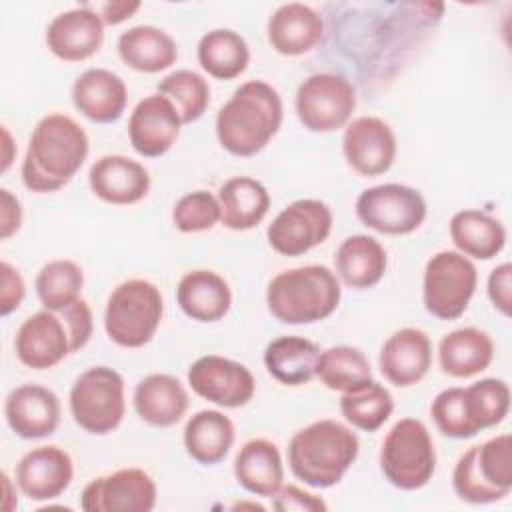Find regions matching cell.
Instances as JSON below:
<instances>
[{
	"instance_id": "cell-1",
	"label": "cell",
	"mask_w": 512,
	"mask_h": 512,
	"mask_svg": "<svg viewBox=\"0 0 512 512\" xmlns=\"http://www.w3.org/2000/svg\"><path fill=\"white\" fill-rule=\"evenodd\" d=\"M84 128L66 114L40 118L30 134L22 162V182L32 192H56L82 168L88 156Z\"/></svg>"
},
{
	"instance_id": "cell-2",
	"label": "cell",
	"mask_w": 512,
	"mask_h": 512,
	"mask_svg": "<svg viewBox=\"0 0 512 512\" xmlns=\"http://www.w3.org/2000/svg\"><path fill=\"white\" fill-rule=\"evenodd\" d=\"M282 116L278 90L264 80H248L234 90L216 114L218 142L234 156H254L276 136Z\"/></svg>"
},
{
	"instance_id": "cell-3",
	"label": "cell",
	"mask_w": 512,
	"mask_h": 512,
	"mask_svg": "<svg viewBox=\"0 0 512 512\" xmlns=\"http://www.w3.org/2000/svg\"><path fill=\"white\" fill-rule=\"evenodd\" d=\"M360 450L356 432L324 418L298 430L288 444L292 474L312 488H330L342 480Z\"/></svg>"
},
{
	"instance_id": "cell-4",
	"label": "cell",
	"mask_w": 512,
	"mask_h": 512,
	"mask_svg": "<svg viewBox=\"0 0 512 512\" xmlns=\"http://www.w3.org/2000/svg\"><path fill=\"white\" fill-rule=\"evenodd\" d=\"M338 276L322 266L308 264L276 274L266 290L272 316L284 324H312L328 318L340 304Z\"/></svg>"
},
{
	"instance_id": "cell-5",
	"label": "cell",
	"mask_w": 512,
	"mask_h": 512,
	"mask_svg": "<svg viewBox=\"0 0 512 512\" xmlns=\"http://www.w3.org/2000/svg\"><path fill=\"white\" fill-rule=\"evenodd\" d=\"M452 486L456 496L470 504H490L506 498L512 490L510 434L470 446L454 466Z\"/></svg>"
},
{
	"instance_id": "cell-6",
	"label": "cell",
	"mask_w": 512,
	"mask_h": 512,
	"mask_svg": "<svg viewBox=\"0 0 512 512\" xmlns=\"http://www.w3.org/2000/svg\"><path fill=\"white\" fill-rule=\"evenodd\" d=\"M162 312L160 288L144 278H130L108 296L104 330L122 348H142L154 338Z\"/></svg>"
},
{
	"instance_id": "cell-7",
	"label": "cell",
	"mask_w": 512,
	"mask_h": 512,
	"mask_svg": "<svg viewBox=\"0 0 512 512\" xmlns=\"http://www.w3.org/2000/svg\"><path fill=\"white\" fill-rule=\"evenodd\" d=\"M380 470L400 490H420L432 480L436 450L420 420L402 418L390 428L380 448Z\"/></svg>"
},
{
	"instance_id": "cell-8",
	"label": "cell",
	"mask_w": 512,
	"mask_h": 512,
	"mask_svg": "<svg viewBox=\"0 0 512 512\" xmlns=\"http://www.w3.org/2000/svg\"><path fill=\"white\" fill-rule=\"evenodd\" d=\"M70 414L90 434H108L124 418V378L110 366H92L70 388Z\"/></svg>"
},
{
	"instance_id": "cell-9",
	"label": "cell",
	"mask_w": 512,
	"mask_h": 512,
	"mask_svg": "<svg viewBox=\"0 0 512 512\" xmlns=\"http://www.w3.org/2000/svg\"><path fill=\"white\" fill-rule=\"evenodd\" d=\"M476 282L478 272L468 256L456 250H442L424 268V308L440 320H456L466 312Z\"/></svg>"
},
{
	"instance_id": "cell-10",
	"label": "cell",
	"mask_w": 512,
	"mask_h": 512,
	"mask_svg": "<svg viewBox=\"0 0 512 512\" xmlns=\"http://www.w3.org/2000/svg\"><path fill=\"white\" fill-rule=\"evenodd\" d=\"M296 114L310 132H334L344 128L356 108L354 86L338 74H310L296 90Z\"/></svg>"
},
{
	"instance_id": "cell-11",
	"label": "cell",
	"mask_w": 512,
	"mask_h": 512,
	"mask_svg": "<svg viewBox=\"0 0 512 512\" xmlns=\"http://www.w3.org/2000/svg\"><path fill=\"white\" fill-rule=\"evenodd\" d=\"M358 220L390 236H404L420 228L426 218L424 196L404 184H380L360 192L356 198Z\"/></svg>"
},
{
	"instance_id": "cell-12",
	"label": "cell",
	"mask_w": 512,
	"mask_h": 512,
	"mask_svg": "<svg viewBox=\"0 0 512 512\" xmlns=\"http://www.w3.org/2000/svg\"><path fill=\"white\" fill-rule=\"evenodd\" d=\"M332 230V210L316 198H302L288 204L268 226L266 236L274 252L302 256L320 246Z\"/></svg>"
},
{
	"instance_id": "cell-13",
	"label": "cell",
	"mask_w": 512,
	"mask_h": 512,
	"mask_svg": "<svg viewBox=\"0 0 512 512\" xmlns=\"http://www.w3.org/2000/svg\"><path fill=\"white\" fill-rule=\"evenodd\" d=\"M156 484L142 468H120L86 484L80 506L88 512H150Z\"/></svg>"
},
{
	"instance_id": "cell-14",
	"label": "cell",
	"mask_w": 512,
	"mask_h": 512,
	"mask_svg": "<svg viewBox=\"0 0 512 512\" xmlns=\"http://www.w3.org/2000/svg\"><path fill=\"white\" fill-rule=\"evenodd\" d=\"M190 388L204 400L222 408H240L254 396L252 372L230 358L208 354L188 368Z\"/></svg>"
},
{
	"instance_id": "cell-15",
	"label": "cell",
	"mask_w": 512,
	"mask_h": 512,
	"mask_svg": "<svg viewBox=\"0 0 512 512\" xmlns=\"http://www.w3.org/2000/svg\"><path fill=\"white\" fill-rule=\"evenodd\" d=\"M18 360L32 370H48L72 354V336L62 312L40 310L28 316L14 338Z\"/></svg>"
},
{
	"instance_id": "cell-16",
	"label": "cell",
	"mask_w": 512,
	"mask_h": 512,
	"mask_svg": "<svg viewBox=\"0 0 512 512\" xmlns=\"http://www.w3.org/2000/svg\"><path fill=\"white\" fill-rule=\"evenodd\" d=\"M342 152L356 174L368 178L380 176L394 164L396 136L382 118L360 116L346 126Z\"/></svg>"
},
{
	"instance_id": "cell-17",
	"label": "cell",
	"mask_w": 512,
	"mask_h": 512,
	"mask_svg": "<svg viewBox=\"0 0 512 512\" xmlns=\"http://www.w3.org/2000/svg\"><path fill=\"white\" fill-rule=\"evenodd\" d=\"M182 118L164 94H150L140 100L128 120L132 148L144 158L164 156L180 136Z\"/></svg>"
},
{
	"instance_id": "cell-18",
	"label": "cell",
	"mask_w": 512,
	"mask_h": 512,
	"mask_svg": "<svg viewBox=\"0 0 512 512\" xmlns=\"http://www.w3.org/2000/svg\"><path fill=\"white\" fill-rule=\"evenodd\" d=\"M4 416L16 436L26 440L46 438L60 424V400L46 386L24 384L6 396Z\"/></svg>"
},
{
	"instance_id": "cell-19",
	"label": "cell",
	"mask_w": 512,
	"mask_h": 512,
	"mask_svg": "<svg viewBox=\"0 0 512 512\" xmlns=\"http://www.w3.org/2000/svg\"><path fill=\"white\" fill-rule=\"evenodd\" d=\"M104 42V22L98 12L78 6L58 14L46 30L48 50L64 62H82L94 56Z\"/></svg>"
},
{
	"instance_id": "cell-20",
	"label": "cell",
	"mask_w": 512,
	"mask_h": 512,
	"mask_svg": "<svg viewBox=\"0 0 512 512\" xmlns=\"http://www.w3.org/2000/svg\"><path fill=\"white\" fill-rule=\"evenodd\" d=\"M72 476V458L60 446H38L26 452L16 466V484L34 502L60 496L70 486Z\"/></svg>"
},
{
	"instance_id": "cell-21",
	"label": "cell",
	"mask_w": 512,
	"mask_h": 512,
	"mask_svg": "<svg viewBox=\"0 0 512 512\" xmlns=\"http://www.w3.org/2000/svg\"><path fill=\"white\" fill-rule=\"evenodd\" d=\"M378 366L384 378L406 388L418 384L432 366V342L420 328H400L382 344Z\"/></svg>"
},
{
	"instance_id": "cell-22",
	"label": "cell",
	"mask_w": 512,
	"mask_h": 512,
	"mask_svg": "<svg viewBox=\"0 0 512 512\" xmlns=\"http://www.w3.org/2000/svg\"><path fill=\"white\" fill-rule=\"evenodd\" d=\"M90 190L104 202L128 206L140 202L150 190L148 170L122 154L98 158L88 172Z\"/></svg>"
},
{
	"instance_id": "cell-23",
	"label": "cell",
	"mask_w": 512,
	"mask_h": 512,
	"mask_svg": "<svg viewBox=\"0 0 512 512\" xmlns=\"http://www.w3.org/2000/svg\"><path fill=\"white\" fill-rule=\"evenodd\" d=\"M72 102L88 120L110 124L126 110L128 90L118 74L106 68H88L72 86Z\"/></svg>"
},
{
	"instance_id": "cell-24",
	"label": "cell",
	"mask_w": 512,
	"mask_h": 512,
	"mask_svg": "<svg viewBox=\"0 0 512 512\" xmlns=\"http://www.w3.org/2000/svg\"><path fill=\"white\" fill-rule=\"evenodd\" d=\"M268 42L282 56L310 52L322 38V16L300 2H288L274 10L268 20Z\"/></svg>"
},
{
	"instance_id": "cell-25",
	"label": "cell",
	"mask_w": 512,
	"mask_h": 512,
	"mask_svg": "<svg viewBox=\"0 0 512 512\" xmlns=\"http://www.w3.org/2000/svg\"><path fill=\"white\" fill-rule=\"evenodd\" d=\"M184 384L170 374H148L134 388V408L138 416L156 428H168L182 420L188 410Z\"/></svg>"
},
{
	"instance_id": "cell-26",
	"label": "cell",
	"mask_w": 512,
	"mask_h": 512,
	"mask_svg": "<svg viewBox=\"0 0 512 512\" xmlns=\"http://www.w3.org/2000/svg\"><path fill=\"white\" fill-rule=\"evenodd\" d=\"M180 310L196 322H218L232 306L228 282L212 270L186 272L176 286Z\"/></svg>"
},
{
	"instance_id": "cell-27",
	"label": "cell",
	"mask_w": 512,
	"mask_h": 512,
	"mask_svg": "<svg viewBox=\"0 0 512 512\" xmlns=\"http://www.w3.org/2000/svg\"><path fill=\"white\" fill-rule=\"evenodd\" d=\"M236 482L250 494L272 498L284 480L280 450L266 438L248 440L234 460Z\"/></svg>"
},
{
	"instance_id": "cell-28",
	"label": "cell",
	"mask_w": 512,
	"mask_h": 512,
	"mask_svg": "<svg viewBox=\"0 0 512 512\" xmlns=\"http://www.w3.org/2000/svg\"><path fill=\"white\" fill-rule=\"evenodd\" d=\"M494 358V342L480 328H458L446 334L438 344V360L444 374L452 378H470L484 372Z\"/></svg>"
},
{
	"instance_id": "cell-29",
	"label": "cell",
	"mask_w": 512,
	"mask_h": 512,
	"mask_svg": "<svg viewBox=\"0 0 512 512\" xmlns=\"http://www.w3.org/2000/svg\"><path fill=\"white\" fill-rule=\"evenodd\" d=\"M220 222L230 230H250L258 226L270 208L266 186L250 176H234L218 190Z\"/></svg>"
},
{
	"instance_id": "cell-30",
	"label": "cell",
	"mask_w": 512,
	"mask_h": 512,
	"mask_svg": "<svg viewBox=\"0 0 512 512\" xmlns=\"http://www.w3.org/2000/svg\"><path fill=\"white\" fill-rule=\"evenodd\" d=\"M338 278L350 288H372L386 272V250L382 244L366 234L348 236L334 256Z\"/></svg>"
},
{
	"instance_id": "cell-31",
	"label": "cell",
	"mask_w": 512,
	"mask_h": 512,
	"mask_svg": "<svg viewBox=\"0 0 512 512\" xmlns=\"http://www.w3.org/2000/svg\"><path fill=\"white\" fill-rule=\"evenodd\" d=\"M118 54L126 66L144 74H156L170 68L178 58L176 42L156 26L140 24L120 34Z\"/></svg>"
},
{
	"instance_id": "cell-32",
	"label": "cell",
	"mask_w": 512,
	"mask_h": 512,
	"mask_svg": "<svg viewBox=\"0 0 512 512\" xmlns=\"http://www.w3.org/2000/svg\"><path fill=\"white\" fill-rule=\"evenodd\" d=\"M234 444V424L220 410H200L184 426V448L204 466L222 462Z\"/></svg>"
},
{
	"instance_id": "cell-33",
	"label": "cell",
	"mask_w": 512,
	"mask_h": 512,
	"mask_svg": "<svg viewBox=\"0 0 512 512\" xmlns=\"http://www.w3.org/2000/svg\"><path fill=\"white\" fill-rule=\"evenodd\" d=\"M450 238L460 254L490 260L502 252L506 230L494 216L466 208L450 218Z\"/></svg>"
},
{
	"instance_id": "cell-34",
	"label": "cell",
	"mask_w": 512,
	"mask_h": 512,
	"mask_svg": "<svg viewBox=\"0 0 512 512\" xmlns=\"http://www.w3.org/2000/svg\"><path fill=\"white\" fill-rule=\"evenodd\" d=\"M318 346L302 336H280L264 350L268 374L286 386H300L316 376Z\"/></svg>"
},
{
	"instance_id": "cell-35",
	"label": "cell",
	"mask_w": 512,
	"mask_h": 512,
	"mask_svg": "<svg viewBox=\"0 0 512 512\" xmlns=\"http://www.w3.org/2000/svg\"><path fill=\"white\" fill-rule=\"evenodd\" d=\"M198 62L212 78L232 80L248 68L250 50L238 32L218 28L200 38Z\"/></svg>"
},
{
	"instance_id": "cell-36",
	"label": "cell",
	"mask_w": 512,
	"mask_h": 512,
	"mask_svg": "<svg viewBox=\"0 0 512 512\" xmlns=\"http://www.w3.org/2000/svg\"><path fill=\"white\" fill-rule=\"evenodd\" d=\"M316 376L328 390L350 392L372 380L370 362L354 346H332L320 352Z\"/></svg>"
},
{
	"instance_id": "cell-37",
	"label": "cell",
	"mask_w": 512,
	"mask_h": 512,
	"mask_svg": "<svg viewBox=\"0 0 512 512\" xmlns=\"http://www.w3.org/2000/svg\"><path fill=\"white\" fill-rule=\"evenodd\" d=\"M394 400L388 388L370 380L360 388L344 392L340 398V412L354 428L376 432L392 414Z\"/></svg>"
},
{
	"instance_id": "cell-38",
	"label": "cell",
	"mask_w": 512,
	"mask_h": 512,
	"mask_svg": "<svg viewBox=\"0 0 512 512\" xmlns=\"http://www.w3.org/2000/svg\"><path fill=\"white\" fill-rule=\"evenodd\" d=\"M466 416L478 432L500 424L510 410V388L500 378H484L462 388Z\"/></svg>"
},
{
	"instance_id": "cell-39",
	"label": "cell",
	"mask_w": 512,
	"mask_h": 512,
	"mask_svg": "<svg viewBox=\"0 0 512 512\" xmlns=\"http://www.w3.org/2000/svg\"><path fill=\"white\" fill-rule=\"evenodd\" d=\"M84 272L74 260H52L36 276V294L46 310L58 312L80 298Z\"/></svg>"
},
{
	"instance_id": "cell-40",
	"label": "cell",
	"mask_w": 512,
	"mask_h": 512,
	"mask_svg": "<svg viewBox=\"0 0 512 512\" xmlns=\"http://www.w3.org/2000/svg\"><path fill=\"white\" fill-rule=\"evenodd\" d=\"M158 94H164L176 106L182 124H192L206 112L210 104V86L194 70H176L158 84Z\"/></svg>"
},
{
	"instance_id": "cell-41",
	"label": "cell",
	"mask_w": 512,
	"mask_h": 512,
	"mask_svg": "<svg viewBox=\"0 0 512 512\" xmlns=\"http://www.w3.org/2000/svg\"><path fill=\"white\" fill-rule=\"evenodd\" d=\"M220 220L218 198L206 190H194L184 194L172 210V222L180 232H204L216 226Z\"/></svg>"
},
{
	"instance_id": "cell-42",
	"label": "cell",
	"mask_w": 512,
	"mask_h": 512,
	"mask_svg": "<svg viewBox=\"0 0 512 512\" xmlns=\"http://www.w3.org/2000/svg\"><path fill=\"white\" fill-rule=\"evenodd\" d=\"M430 414H432L436 428L448 438L464 440V438L476 436V430L472 428V424L466 416V410H464L462 388H458V386L442 390L432 400Z\"/></svg>"
},
{
	"instance_id": "cell-43",
	"label": "cell",
	"mask_w": 512,
	"mask_h": 512,
	"mask_svg": "<svg viewBox=\"0 0 512 512\" xmlns=\"http://www.w3.org/2000/svg\"><path fill=\"white\" fill-rule=\"evenodd\" d=\"M58 312H62L68 322L70 336H72V352L84 348L88 344V340L92 336V328H94L90 306L82 298H78Z\"/></svg>"
},
{
	"instance_id": "cell-44",
	"label": "cell",
	"mask_w": 512,
	"mask_h": 512,
	"mask_svg": "<svg viewBox=\"0 0 512 512\" xmlns=\"http://www.w3.org/2000/svg\"><path fill=\"white\" fill-rule=\"evenodd\" d=\"M274 502L272 506L280 512H290V510H298V512H320L326 510V502L320 496H314L294 484H288L272 496Z\"/></svg>"
},
{
	"instance_id": "cell-45",
	"label": "cell",
	"mask_w": 512,
	"mask_h": 512,
	"mask_svg": "<svg viewBox=\"0 0 512 512\" xmlns=\"http://www.w3.org/2000/svg\"><path fill=\"white\" fill-rule=\"evenodd\" d=\"M24 294H26V286L20 272L12 264L2 260L0 262V314L8 316L10 312H14L22 304Z\"/></svg>"
},
{
	"instance_id": "cell-46",
	"label": "cell",
	"mask_w": 512,
	"mask_h": 512,
	"mask_svg": "<svg viewBox=\"0 0 512 512\" xmlns=\"http://www.w3.org/2000/svg\"><path fill=\"white\" fill-rule=\"evenodd\" d=\"M488 298L506 318L512 314V264L496 266L488 276Z\"/></svg>"
},
{
	"instance_id": "cell-47",
	"label": "cell",
	"mask_w": 512,
	"mask_h": 512,
	"mask_svg": "<svg viewBox=\"0 0 512 512\" xmlns=\"http://www.w3.org/2000/svg\"><path fill=\"white\" fill-rule=\"evenodd\" d=\"M22 224L20 200L6 188L0 190V238L6 240L18 232Z\"/></svg>"
},
{
	"instance_id": "cell-48",
	"label": "cell",
	"mask_w": 512,
	"mask_h": 512,
	"mask_svg": "<svg viewBox=\"0 0 512 512\" xmlns=\"http://www.w3.org/2000/svg\"><path fill=\"white\" fill-rule=\"evenodd\" d=\"M136 10H140V2H106L100 6V18L108 26H116L128 20Z\"/></svg>"
},
{
	"instance_id": "cell-49",
	"label": "cell",
	"mask_w": 512,
	"mask_h": 512,
	"mask_svg": "<svg viewBox=\"0 0 512 512\" xmlns=\"http://www.w3.org/2000/svg\"><path fill=\"white\" fill-rule=\"evenodd\" d=\"M2 144H4V154H2V172H6V170H8V166L12 164V160H14V152H16V146H14L12 136H10V132H8V128H6V126L2 128Z\"/></svg>"
}]
</instances>
